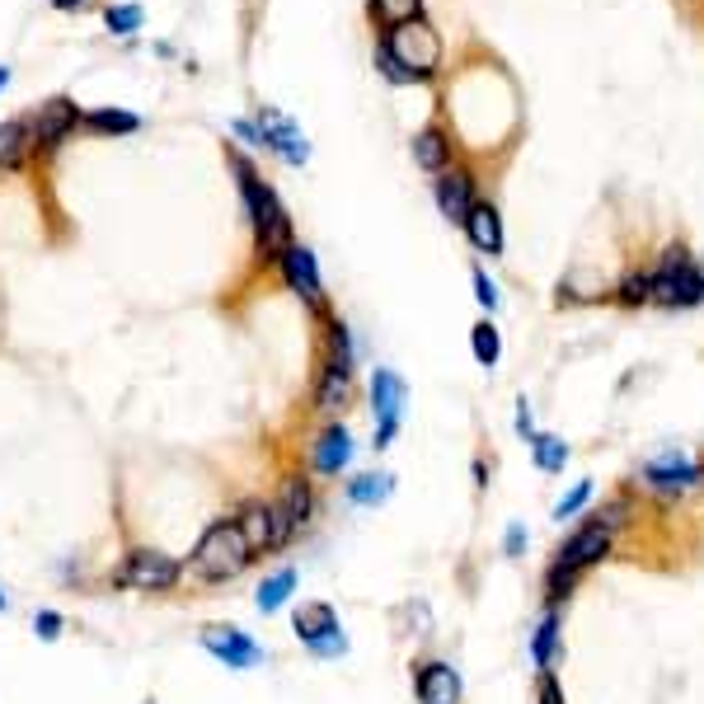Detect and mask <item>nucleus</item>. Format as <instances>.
<instances>
[{"mask_svg":"<svg viewBox=\"0 0 704 704\" xmlns=\"http://www.w3.org/2000/svg\"><path fill=\"white\" fill-rule=\"evenodd\" d=\"M254 564V554H249L245 536H240V526L235 517H216L207 531L198 536L193 554H188V573L207 587H221V582H235L245 568Z\"/></svg>","mask_w":704,"mask_h":704,"instance_id":"obj_1","label":"nucleus"},{"mask_svg":"<svg viewBox=\"0 0 704 704\" xmlns=\"http://www.w3.org/2000/svg\"><path fill=\"white\" fill-rule=\"evenodd\" d=\"M230 165H235V174H240V193H245V212H249V226H254V240H259V254H263V259H282L287 245H291L287 207L277 202V193L263 184L259 174L240 160V155H235Z\"/></svg>","mask_w":704,"mask_h":704,"instance_id":"obj_2","label":"nucleus"},{"mask_svg":"<svg viewBox=\"0 0 704 704\" xmlns=\"http://www.w3.org/2000/svg\"><path fill=\"white\" fill-rule=\"evenodd\" d=\"M606 550H611V526H606V521L592 517L587 526H578V531L564 540V550H559L554 568L545 573V592H550V601L568 597V592H573V582H578L592 564H601V554H606Z\"/></svg>","mask_w":704,"mask_h":704,"instance_id":"obj_3","label":"nucleus"},{"mask_svg":"<svg viewBox=\"0 0 704 704\" xmlns=\"http://www.w3.org/2000/svg\"><path fill=\"white\" fill-rule=\"evenodd\" d=\"M235 526H240V536H245L254 559L273 554V550H287L291 540H296V526H291L287 512L273 498H245V503L235 507Z\"/></svg>","mask_w":704,"mask_h":704,"instance_id":"obj_4","label":"nucleus"},{"mask_svg":"<svg viewBox=\"0 0 704 704\" xmlns=\"http://www.w3.org/2000/svg\"><path fill=\"white\" fill-rule=\"evenodd\" d=\"M188 568L165 550H127L123 564L113 568V587H132V592H174L184 582Z\"/></svg>","mask_w":704,"mask_h":704,"instance_id":"obj_5","label":"nucleus"},{"mask_svg":"<svg viewBox=\"0 0 704 704\" xmlns=\"http://www.w3.org/2000/svg\"><path fill=\"white\" fill-rule=\"evenodd\" d=\"M381 47L395 57L399 66H404V71H409V80H414V76H432V71H437V62H442V38H437V29H432L423 15L409 19V24H395V29H390V38H385Z\"/></svg>","mask_w":704,"mask_h":704,"instance_id":"obj_6","label":"nucleus"},{"mask_svg":"<svg viewBox=\"0 0 704 704\" xmlns=\"http://www.w3.org/2000/svg\"><path fill=\"white\" fill-rule=\"evenodd\" d=\"M648 301L658 306H695L704 301V277L686 259V249H667L658 273H648Z\"/></svg>","mask_w":704,"mask_h":704,"instance_id":"obj_7","label":"nucleus"},{"mask_svg":"<svg viewBox=\"0 0 704 704\" xmlns=\"http://www.w3.org/2000/svg\"><path fill=\"white\" fill-rule=\"evenodd\" d=\"M296 639L306 643L315 658H343L348 653V634L338 625V611L329 601H306L296 611Z\"/></svg>","mask_w":704,"mask_h":704,"instance_id":"obj_8","label":"nucleus"},{"mask_svg":"<svg viewBox=\"0 0 704 704\" xmlns=\"http://www.w3.org/2000/svg\"><path fill=\"white\" fill-rule=\"evenodd\" d=\"M198 639L216 662H226L230 672H249V667H259V662L268 658L263 643H254L245 629H235V625H202Z\"/></svg>","mask_w":704,"mask_h":704,"instance_id":"obj_9","label":"nucleus"},{"mask_svg":"<svg viewBox=\"0 0 704 704\" xmlns=\"http://www.w3.org/2000/svg\"><path fill=\"white\" fill-rule=\"evenodd\" d=\"M404 399H409V390H404V381H399L390 367H381L376 376H371V414H376V451L381 446L395 442L399 432V418H404Z\"/></svg>","mask_w":704,"mask_h":704,"instance_id":"obj_10","label":"nucleus"},{"mask_svg":"<svg viewBox=\"0 0 704 704\" xmlns=\"http://www.w3.org/2000/svg\"><path fill=\"white\" fill-rule=\"evenodd\" d=\"M282 277H287V287L306 301L315 315H324V282H320V268H315V254H310L306 245H287V254H282Z\"/></svg>","mask_w":704,"mask_h":704,"instance_id":"obj_11","label":"nucleus"},{"mask_svg":"<svg viewBox=\"0 0 704 704\" xmlns=\"http://www.w3.org/2000/svg\"><path fill=\"white\" fill-rule=\"evenodd\" d=\"M700 465L686 456V451H662L658 460H648L643 465V484L658 493H686L690 484H700Z\"/></svg>","mask_w":704,"mask_h":704,"instance_id":"obj_12","label":"nucleus"},{"mask_svg":"<svg viewBox=\"0 0 704 704\" xmlns=\"http://www.w3.org/2000/svg\"><path fill=\"white\" fill-rule=\"evenodd\" d=\"M259 137L273 146L287 165H306V155H310V146H306V137H301V127L296 123H287L282 113H273V108H263L259 113Z\"/></svg>","mask_w":704,"mask_h":704,"instance_id":"obj_13","label":"nucleus"},{"mask_svg":"<svg viewBox=\"0 0 704 704\" xmlns=\"http://www.w3.org/2000/svg\"><path fill=\"white\" fill-rule=\"evenodd\" d=\"M352 460V432L343 423H329V428L315 437V451H310V465H315V475L334 479L338 470H348Z\"/></svg>","mask_w":704,"mask_h":704,"instance_id":"obj_14","label":"nucleus"},{"mask_svg":"<svg viewBox=\"0 0 704 704\" xmlns=\"http://www.w3.org/2000/svg\"><path fill=\"white\" fill-rule=\"evenodd\" d=\"M414 686H418V704H460V672L451 662H423Z\"/></svg>","mask_w":704,"mask_h":704,"instance_id":"obj_15","label":"nucleus"},{"mask_svg":"<svg viewBox=\"0 0 704 704\" xmlns=\"http://www.w3.org/2000/svg\"><path fill=\"white\" fill-rule=\"evenodd\" d=\"M76 123H80V108L71 104V99H47V104L33 113L29 137L38 141V146H57Z\"/></svg>","mask_w":704,"mask_h":704,"instance_id":"obj_16","label":"nucleus"},{"mask_svg":"<svg viewBox=\"0 0 704 704\" xmlns=\"http://www.w3.org/2000/svg\"><path fill=\"white\" fill-rule=\"evenodd\" d=\"M437 207H442L446 221H460L465 226V216L475 207V179L465 174V169H451L437 179Z\"/></svg>","mask_w":704,"mask_h":704,"instance_id":"obj_17","label":"nucleus"},{"mask_svg":"<svg viewBox=\"0 0 704 704\" xmlns=\"http://www.w3.org/2000/svg\"><path fill=\"white\" fill-rule=\"evenodd\" d=\"M273 503L282 507V512H287V521L301 531V526H310V517H315V484H310L306 475H287Z\"/></svg>","mask_w":704,"mask_h":704,"instance_id":"obj_18","label":"nucleus"},{"mask_svg":"<svg viewBox=\"0 0 704 704\" xmlns=\"http://www.w3.org/2000/svg\"><path fill=\"white\" fill-rule=\"evenodd\" d=\"M465 235H470V245H475L479 254H498V249H503V221H498V212H493L489 202H475V207H470Z\"/></svg>","mask_w":704,"mask_h":704,"instance_id":"obj_19","label":"nucleus"},{"mask_svg":"<svg viewBox=\"0 0 704 704\" xmlns=\"http://www.w3.org/2000/svg\"><path fill=\"white\" fill-rule=\"evenodd\" d=\"M352 395V371L334 367V362H324L320 367V381H315V409L320 414H338Z\"/></svg>","mask_w":704,"mask_h":704,"instance_id":"obj_20","label":"nucleus"},{"mask_svg":"<svg viewBox=\"0 0 704 704\" xmlns=\"http://www.w3.org/2000/svg\"><path fill=\"white\" fill-rule=\"evenodd\" d=\"M291 587H296V568H277V573H268V578L259 582V592H254V606H259L263 615H273L287 606Z\"/></svg>","mask_w":704,"mask_h":704,"instance_id":"obj_21","label":"nucleus"},{"mask_svg":"<svg viewBox=\"0 0 704 704\" xmlns=\"http://www.w3.org/2000/svg\"><path fill=\"white\" fill-rule=\"evenodd\" d=\"M414 160H418L423 169H432V174H437V169L451 165V141H446L437 127L418 132V137H414Z\"/></svg>","mask_w":704,"mask_h":704,"instance_id":"obj_22","label":"nucleus"},{"mask_svg":"<svg viewBox=\"0 0 704 704\" xmlns=\"http://www.w3.org/2000/svg\"><path fill=\"white\" fill-rule=\"evenodd\" d=\"M390 489H395V475H357L348 479V498L357 507H376L390 498Z\"/></svg>","mask_w":704,"mask_h":704,"instance_id":"obj_23","label":"nucleus"},{"mask_svg":"<svg viewBox=\"0 0 704 704\" xmlns=\"http://www.w3.org/2000/svg\"><path fill=\"white\" fill-rule=\"evenodd\" d=\"M531 456H536V465L545 475H559L568 465V446L559 442V437H550V432H536V437H531Z\"/></svg>","mask_w":704,"mask_h":704,"instance_id":"obj_24","label":"nucleus"},{"mask_svg":"<svg viewBox=\"0 0 704 704\" xmlns=\"http://www.w3.org/2000/svg\"><path fill=\"white\" fill-rule=\"evenodd\" d=\"M29 151V127L24 123H0V169H15Z\"/></svg>","mask_w":704,"mask_h":704,"instance_id":"obj_25","label":"nucleus"},{"mask_svg":"<svg viewBox=\"0 0 704 704\" xmlns=\"http://www.w3.org/2000/svg\"><path fill=\"white\" fill-rule=\"evenodd\" d=\"M554 639H559V615H545L536 629V639H531V658H536L540 672H550V662H554Z\"/></svg>","mask_w":704,"mask_h":704,"instance_id":"obj_26","label":"nucleus"},{"mask_svg":"<svg viewBox=\"0 0 704 704\" xmlns=\"http://www.w3.org/2000/svg\"><path fill=\"white\" fill-rule=\"evenodd\" d=\"M470 348H475L479 367H498V357H503V338H498V329L484 320V324H475V334H470Z\"/></svg>","mask_w":704,"mask_h":704,"instance_id":"obj_27","label":"nucleus"},{"mask_svg":"<svg viewBox=\"0 0 704 704\" xmlns=\"http://www.w3.org/2000/svg\"><path fill=\"white\" fill-rule=\"evenodd\" d=\"M329 362L343 371H352V334L343 320H329Z\"/></svg>","mask_w":704,"mask_h":704,"instance_id":"obj_28","label":"nucleus"},{"mask_svg":"<svg viewBox=\"0 0 704 704\" xmlns=\"http://www.w3.org/2000/svg\"><path fill=\"white\" fill-rule=\"evenodd\" d=\"M85 123H90L94 132H137L141 118H137V113H118V108H104V113H90Z\"/></svg>","mask_w":704,"mask_h":704,"instance_id":"obj_29","label":"nucleus"},{"mask_svg":"<svg viewBox=\"0 0 704 704\" xmlns=\"http://www.w3.org/2000/svg\"><path fill=\"white\" fill-rule=\"evenodd\" d=\"M418 10H423V0H376V15L395 29V24H409V19H418Z\"/></svg>","mask_w":704,"mask_h":704,"instance_id":"obj_30","label":"nucleus"},{"mask_svg":"<svg viewBox=\"0 0 704 704\" xmlns=\"http://www.w3.org/2000/svg\"><path fill=\"white\" fill-rule=\"evenodd\" d=\"M62 629H66L62 611H38V615H33V634H38L43 643H57V639H62Z\"/></svg>","mask_w":704,"mask_h":704,"instance_id":"obj_31","label":"nucleus"},{"mask_svg":"<svg viewBox=\"0 0 704 704\" xmlns=\"http://www.w3.org/2000/svg\"><path fill=\"white\" fill-rule=\"evenodd\" d=\"M587 498H592V479H582L578 489L568 493V498H559V503H554V517L564 521V517H573V512H578L582 503H587Z\"/></svg>","mask_w":704,"mask_h":704,"instance_id":"obj_32","label":"nucleus"},{"mask_svg":"<svg viewBox=\"0 0 704 704\" xmlns=\"http://www.w3.org/2000/svg\"><path fill=\"white\" fill-rule=\"evenodd\" d=\"M141 24V5H118V10H108V29L113 33H132Z\"/></svg>","mask_w":704,"mask_h":704,"instance_id":"obj_33","label":"nucleus"},{"mask_svg":"<svg viewBox=\"0 0 704 704\" xmlns=\"http://www.w3.org/2000/svg\"><path fill=\"white\" fill-rule=\"evenodd\" d=\"M475 296H479V306H498V287H493V282H489V273H479V268H475Z\"/></svg>","mask_w":704,"mask_h":704,"instance_id":"obj_34","label":"nucleus"},{"mask_svg":"<svg viewBox=\"0 0 704 704\" xmlns=\"http://www.w3.org/2000/svg\"><path fill=\"white\" fill-rule=\"evenodd\" d=\"M540 704H564V695H559V681H554V672H540Z\"/></svg>","mask_w":704,"mask_h":704,"instance_id":"obj_35","label":"nucleus"},{"mask_svg":"<svg viewBox=\"0 0 704 704\" xmlns=\"http://www.w3.org/2000/svg\"><path fill=\"white\" fill-rule=\"evenodd\" d=\"M376 62H381V71H385V76H390V80H409V71H404V66H399L395 57L385 52V47H381V52H376Z\"/></svg>","mask_w":704,"mask_h":704,"instance_id":"obj_36","label":"nucleus"},{"mask_svg":"<svg viewBox=\"0 0 704 704\" xmlns=\"http://www.w3.org/2000/svg\"><path fill=\"white\" fill-rule=\"evenodd\" d=\"M517 432H521V437H526V442L536 437V428H531V409H526V399H517Z\"/></svg>","mask_w":704,"mask_h":704,"instance_id":"obj_37","label":"nucleus"},{"mask_svg":"<svg viewBox=\"0 0 704 704\" xmlns=\"http://www.w3.org/2000/svg\"><path fill=\"white\" fill-rule=\"evenodd\" d=\"M521 545H526V531H521V526H507V554H521Z\"/></svg>","mask_w":704,"mask_h":704,"instance_id":"obj_38","label":"nucleus"},{"mask_svg":"<svg viewBox=\"0 0 704 704\" xmlns=\"http://www.w3.org/2000/svg\"><path fill=\"white\" fill-rule=\"evenodd\" d=\"M57 10H76V5H85V0H52Z\"/></svg>","mask_w":704,"mask_h":704,"instance_id":"obj_39","label":"nucleus"},{"mask_svg":"<svg viewBox=\"0 0 704 704\" xmlns=\"http://www.w3.org/2000/svg\"><path fill=\"white\" fill-rule=\"evenodd\" d=\"M0 611H10V597H5V587H0Z\"/></svg>","mask_w":704,"mask_h":704,"instance_id":"obj_40","label":"nucleus"},{"mask_svg":"<svg viewBox=\"0 0 704 704\" xmlns=\"http://www.w3.org/2000/svg\"><path fill=\"white\" fill-rule=\"evenodd\" d=\"M5 80H10V66H0V90H5Z\"/></svg>","mask_w":704,"mask_h":704,"instance_id":"obj_41","label":"nucleus"},{"mask_svg":"<svg viewBox=\"0 0 704 704\" xmlns=\"http://www.w3.org/2000/svg\"><path fill=\"white\" fill-rule=\"evenodd\" d=\"M700 479H704V475H700Z\"/></svg>","mask_w":704,"mask_h":704,"instance_id":"obj_42","label":"nucleus"}]
</instances>
